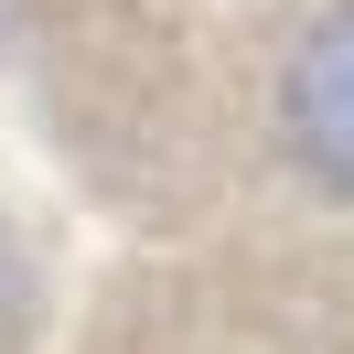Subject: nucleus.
Listing matches in <instances>:
<instances>
[{
	"label": "nucleus",
	"instance_id": "nucleus-1",
	"mask_svg": "<svg viewBox=\"0 0 354 354\" xmlns=\"http://www.w3.org/2000/svg\"><path fill=\"white\" fill-rule=\"evenodd\" d=\"M0 118L86 236H354V0H0Z\"/></svg>",
	"mask_w": 354,
	"mask_h": 354
},
{
	"label": "nucleus",
	"instance_id": "nucleus-2",
	"mask_svg": "<svg viewBox=\"0 0 354 354\" xmlns=\"http://www.w3.org/2000/svg\"><path fill=\"white\" fill-rule=\"evenodd\" d=\"M65 354H354V236H97Z\"/></svg>",
	"mask_w": 354,
	"mask_h": 354
},
{
	"label": "nucleus",
	"instance_id": "nucleus-3",
	"mask_svg": "<svg viewBox=\"0 0 354 354\" xmlns=\"http://www.w3.org/2000/svg\"><path fill=\"white\" fill-rule=\"evenodd\" d=\"M86 215L0 118V354H65V311L86 279Z\"/></svg>",
	"mask_w": 354,
	"mask_h": 354
}]
</instances>
